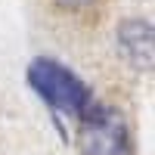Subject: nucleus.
<instances>
[{
	"instance_id": "obj_3",
	"label": "nucleus",
	"mask_w": 155,
	"mask_h": 155,
	"mask_svg": "<svg viewBox=\"0 0 155 155\" xmlns=\"http://www.w3.org/2000/svg\"><path fill=\"white\" fill-rule=\"evenodd\" d=\"M118 50L137 68L152 65V25L143 19H130L118 28Z\"/></svg>"
},
{
	"instance_id": "obj_2",
	"label": "nucleus",
	"mask_w": 155,
	"mask_h": 155,
	"mask_svg": "<svg viewBox=\"0 0 155 155\" xmlns=\"http://www.w3.org/2000/svg\"><path fill=\"white\" fill-rule=\"evenodd\" d=\"M81 124V149L84 155H127V127L118 112L106 106H90Z\"/></svg>"
},
{
	"instance_id": "obj_1",
	"label": "nucleus",
	"mask_w": 155,
	"mask_h": 155,
	"mask_svg": "<svg viewBox=\"0 0 155 155\" xmlns=\"http://www.w3.org/2000/svg\"><path fill=\"white\" fill-rule=\"evenodd\" d=\"M28 84L34 87V93H41L53 109L65 115H84L90 109L87 84L56 59H34L28 65Z\"/></svg>"
}]
</instances>
